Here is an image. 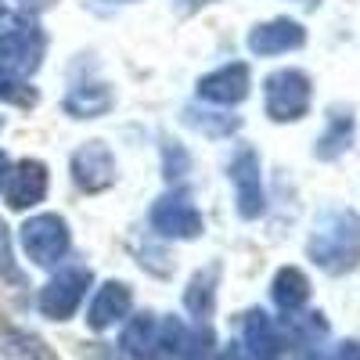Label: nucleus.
<instances>
[{"label": "nucleus", "instance_id": "nucleus-1", "mask_svg": "<svg viewBox=\"0 0 360 360\" xmlns=\"http://www.w3.org/2000/svg\"><path fill=\"white\" fill-rule=\"evenodd\" d=\"M307 252L324 274H349L360 263V217L353 209H328V213H321L310 231Z\"/></svg>", "mask_w": 360, "mask_h": 360}, {"label": "nucleus", "instance_id": "nucleus-2", "mask_svg": "<svg viewBox=\"0 0 360 360\" xmlns=\"http://www.w3.org/2000/svg\"><path fill=\"white\" fill-rule=\"evenodd\" d=\"M188 342V328L180 317H155V314H137L127 321L119 349L130 360H176Z\"/></svg>", "mask_w": 360, "mask_h": 360}, {"label": "nucleus", "instance_id": "nucleus-3", "mask_svg": "<svg viewBox=\"0 0 360 360\" xmlns=\"http://www.w3.org/2000/svg\"><path fill=\"white\" fill-rule=\"evenodd\" d=\"M314 90H310V76L299 69H278L263 79V105L266 115L274 123H295L310 112Z\"/></svg>", "mask_w": 360, "mask_h": 360}, {"label": "nucleus", "instance_id": "nucleus-4", "mask_svg": "<svg viewBox=\"0 0 360 360\" xmlns=\"http://www.w3.org/2000/svg\"><path fill=\"white\" fill-rule=\"evenodd\" d=\"M22 238V249L25 256L33 259L37 266H58L69 256V224L58 217V213H40V217H29L18 231Z\"/></svg>", "mask_w": 360, "mask_h": 360}, {"label": "nucleus", "instance_id": "nucleus-5", "mask_svg": "<svg viewBox=\"0 0 360 360\" xmlns=\"http://www.w3.org/2000/svg\"><path fill=\"white\" fill-rule=\"evenodd\" d=\"M94 281L90 266H62L58 274L40 288V314L47 321H69L79 303L86 299V288Z\"/></svg>", "mask_w": 360, "mask_h": 360}, {"label": "nucleus", "instance_id": "nucleus-6", "mask_svg": "<svg viewBox=\"0 0 360 360\" xmlns=\"http://www.w3.org/2000/svg\"><path fill=\"white\" fill-rule=\"evenodd\" d=\"M152 231L173 242H191L205 231V220L184 191H169L152 205Z\"/></svg>", "mask_w": 360, "mask_h": 360}, {"label": "nucleus", "instance_id": "nucleus-7", "mask_svg": "<svg viewBox=\"0 0 360 360\" xmlns=\"http://www.w3.org/2000/svg\"><path fill=\"white\" fill-rule=\"evenodd\" d=\"M231 184H234V198H238V217L242 220H256L266 213V195H263V166L252 148H242L231 159Z\"/></svg>", "mask_w": 360, "mask_h": 360}, {"label": "nucleus", "instance_id": "nucleus-8", "mask_svg": "<svg viewBox=\"0 0 360 360\" xmlns=\"http://www.w3.org/2000/svg\"><path fill=\"white\" fill-rule=\"evenodd\" d=\"M44 58V33L37 25H15L0 33V72L33 76Z\"/></svg>", "mask_w": 360, "mask_h": 360}, {"label": "nucleus", "instance_id": "nucleus-9", "mask_svg": "<svg viewBox=\"0 0 360 360\" xmlns=\"http://www.w3.org/2000/svg\"><path fill=\"white\" fill-rule=\"evenodd\" d=\"M47 195V166L40 159H22L18 166L8 169L4 176V198L15 213H25V209L40 205Z\"/></svg>", "mask_w": 360, "mask_h": 360}, {"label": "nucleus", "instance_id": "nucleus-10", "mask_svg": "<svg viewBox=\"0 0 360 360\" xmlns=\"http://www.w3.org/2000/svg\"><path fill=\"white\" fill-rule=\"evenodd\" d=\"M72 180L83 191H105L115 184V155L108 152V144L101 141H86L83 148H76L72 155Z\"/></svg>", "mask_w": 360, "mask_h": 360}, {"label": "nucleus", "instance_id": "nucleus-11", "mask_svg": "<svg viewBox=\"0 0 360 360\" xmlns=\"http://www.w3.org/2000/svg\"><path fill=\"white\" fill-rule=\"evenodd\" d=\"M198 98L209 105H242L249 98V65L231 62L198 79Z\"/></svg>", "mask_w": 360, "mask_h": 360}, {"label": "nucleus", "instance_id": "nucleus-12", "mask_svg": "<svg viewBox=\"0 0 360 360\" xmlns=\"http://www.w3.org/2000/svg\"><path fill=\"white\" fill-rule=\"evenodd\" d=\"M242 346L249 360H278L285 353V335L266 310H249L242 321Z\"/></svg>", "mask_w": 360, "mask_h": 360}, {"label": "nucleus", "instance_id": "nucleus-13", "mask_svg": "<svg viewBox=\"0 0 360 360\" xmlns=\"http://www.w3.org/2000/svg\"><path fill=\"white\" fill-rule=\"evenodd\" d=\"M303 44H307V29L295 18H270V22L256 25L249 33V51L259 54V58L288 54V51H299Z\"/></svg>", "mask_w": 360, "mask_h": 360}, {"label": "nucleus", "instance_id": "nucleus-14", "mask_svg": "<svg viewBox=\"0 0 360 360\" xmlns=\"http://www.w3.org/2000/svg\"><path fill=\"white\" fill-rule=\"evenodd\" d=\"M134 307V292L127 281H105L94 299H90L86 307V324L94 328V332H105V328H112L115 321H123Z\"/></svg>", "mask_w": 360, "mask_h": 360}, {"label": "nucleus", "instance_id": "nucleus-15", "mask_svg": "<svg viewBox=\"0 0 360 360\" xmlns=\"http://www.w3.org/2000/svg\"><path fill=\"white\" fill-rule=\"evenodd\" d=\"M353 130H356L353 108L335 105L332 112H328V127H324V134H321V137H317V144H314V155H317L321 162L339 159V155L346 152V148L353 144Z\"/></svg>", "mask_w": 360, "mask_h": 360}, {"label": "nucleus", "instance_id": "nucleus-16", "mask_svg": "<svg viewBox=\"0 0 360 360\" xmlns=\"http://www.w3.org/2000/svg\"><path fill=\"white\" fill-rule=\"evenodd\" d=\"M270 295H274V307L285 317H295L310 299V281L299 266H281L274 274V285H270Z\"/></svg>", "mask_w": 360, "mask_h": 360}, {"label": "nucleus", "instance_id": "nucleus-17", "mask_svg": "<svg viewBox=\"0 0 360 360\" xmlns=\"http://www.w3.org/2000/svg\"><path fill=\"white\" fill-rule=\"evenodd\" d=\"M108 108H112V90L105 83H79L65 98V112L72 119H98Z\"/></svg>", "mask_w": 360, "mask_h": 360}, {"label": "nucleus", "instance_id": "nucleus-18", "mask_svg": "<svg viewBox=\"0 0 360 360\" xmlns=\"http://www.w3.org/2000/svg\"><path fill=\"white\" fill-rule=\"evenodd\" d=\"M180 119H184V127H191L205 137H231V134H238V127H242L238 115L209 112V108H198V105H188L184 112H180Z\"/></svg>", "mask_w": 360, "mask_h": 360}, {"label": "nucleus", "instance_id": "nucleus-19", "mask_svg": "<svg viewBox=\"0 0 360 360\" xmlns=\"http://www.w3.org/2000/svg\"><path fill=\"white\" fill-rule=\"evenodd\" d=\"M176 360H245V356H242V349H234V346H217L209 324H198L195 335L188 332V342H184V349H180Z\"/></svg>", "mask_w": 360, "mask_h": 360}, {"label": "nucleus", "instance_id": "nucleus-20", "mask_svg": "<svg viewBox=\"0 0 360 360\" xmlns=\"http://www.w3.org/2000/svg\"><path fill=\"white\" fill-rule=\"evenodd\" d=\"M213 299H217V266H205L191 278L188 295H184V303L198 317V324H205V317L213 314Z\"/></svg>", "mask_w": 360, "mask_h": 360}, {"label": "nucleus", "instance_id": "nucleus-21", "mask_svg": "<svg viewBox=\"0 0 360 360\" xmlns=\"http://www.w3.org/2000/svg\"><path fill=\"white\" fill-rule=\"evenodd\" d=\"M0 101L8 105H37V90L29 86L22 76H11V72H0Z\"/></svg>", "mask_w": 360, "mask_h": 360}, {"label": "nucleus", "instance_id": "nucleus-22", "mask_svg": "<svg viewBox=\"0 0 360 360\" xmlns=\"http://www.w3.org/2000/svg\"><path fill=\"white\" fill-rule=\"evenodd\" d=\"M8 342H15V346H8V349H11V353H18V356H25V360H54V353H51L37 335L11 332V335H8Z\"/></svg>", "mask_w": 360, "mask_h": 360}, {"label": "nucleus", "instance_id": "nucleus-23", "mask_svg": "<svg viewBox=\"0 0 360 360\" xmlns=\"http://www.w3.org/2000/svg\"><path fill=\"white\" fill-rule=\"evenodd\" d=\"M0 278L22 281L18 266H15V256H11V238H8V227H4V224H0Z\"/></svg>", "mask_w": 360, "mask_h": 360}, {"label": "nucleus", "instance_id": "nucleus-24", "mask_svg": "<svg viewBox=\"0 0 360 360\" xmlns=\"http://www.w3.org/2000/svg\"><path fill=\"white\" fill-rule=\"evenodd\" d=\"M184 169H188L184 148H180V144L169 148V141H166V176H169V180H173V176H184Z\"/></svg>", "mask_w": 360, "mask_h": 360}, {"label": "nucleus", "instance_id": "nucleus-25", "mask_svg": "<svg viewBox=\"0 0 360 360\" xmlns=\"http://www.w3.org/2000/svg\"><path fill=\"white\" fill-rule=\"evenodd\" d=\"M335 360H360V339L342 342V346H339V353H335Z\"/></svg>", "mask_w": 360, "mask_h": 360}, {"label": "nucleus", "instance_id": "nucleus-26", "mask_svg": "<svg viewBox=\"0 0 360 360\" xmlns=\"http://www.w3.org/2000/svg\"><path fill=\"white\" fill-rule=\"evenodd\" d=\"M295 360H328V356H324L317 346H303V353H299Z\"/></svg>", "mask_w": 360, "mask_h": 360}, {"label": "nucleus", "instance_id": "nucleus-27", "mask_svg": "<svg viewBox=\"0 0 360 360\" xmlns=\"http://www.w3.org/2000/svg\"><path fill=\"white\" fill-rule=\"evenodd\" d=\"M202 4H209V0H176V8H180V11H198Z\"/></svg>", "mask_w": 360, "mask_h": 360}, {"label": "nucleus", "instance_id": "nucleus-28", "mask_svg": "<svg viewBox=\"0 0 360 360\" xmlns=\"http://www.w3.org/2000/svg\"><path fill=\"white\" fill-rule=\"evenodd\" d=\"M8 169H11V162H8V155L0 152V188H4V176H8Z\"/></svg>", "mask_w": 360, "mask_h": 360}, {"label": "nucleus", "instance_id": "nucleus-29", "mask_svg": "<svg viewBox=\"0 0 360 360\" xmlns=\"http://www.w3.org/2000/svg\"><path fill=\"white\" fill-rule=\"evenodd\" d=\"M295 4H303V8H317L321 0H295Z\"/></svg>", "mask_w": 360, "mask_h": 360}, {"label": "nucleus", "instance_id": "nucleus-30", "mask_svg": "<svg viewBox=\"0 0 360 360\" xmlns=\"http://www.w3.org/2000/svg\"><path fill=\"white\" fill-rule=\"evenodd\" d=\"M112 4H127V0H112Z\"/></svg>", "mask_w": 360, "mask_h": 360}, {"label": "nucleus", "instance_id": "nucleus-31", "mask_svg": "<svg viewBox=\"0 0 360 360\" xmlns=\"http://www.w3.org/2000/svg\"><path fill=\"white\" fill-rule=\"evenodd\" d=\"M0 130H4V119H0Z\"/></svg>", "mask_w": 360, "mask_h": 360}]
</instances>
